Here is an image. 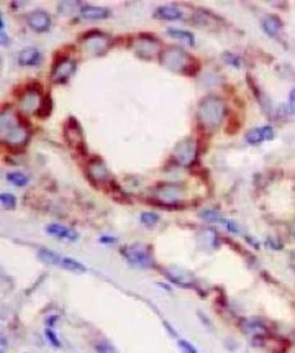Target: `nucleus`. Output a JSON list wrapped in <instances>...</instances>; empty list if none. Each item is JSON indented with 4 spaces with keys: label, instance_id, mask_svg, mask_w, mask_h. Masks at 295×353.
Wrapping results in <instances>:
<instances>
[{
    "label": "nucleus",
    "instance_id": "2f4dec72",
    "mask_svg": "<svg viewBox=\"0 0 295 353\" xmlns=\"http://www.w3.org/2000/svg\"><path fill=\"white\" fill-rule=\"evenodd\" d=\"M8 40H7V35H5V32H2V45H7Z\"/></svg>",
    "mask_w": 295,
    "mask_h": 353
},
{
    "label": "nucleus",
    "instance_id": "f3484780",
    "mask_svg": "<svg viewBox=\"0 0 295 353\" xmlns=\"http://www.w3.org/2000/svg\"><path fill=\"white\" fill-rule=\"evenodd\" d=\"M59 266L64 268V269H67V271L77 273V274L87 271V268L84 266L81 261H77V259H74V258H69V257H62L61 264H59Z\"/></svg>",
    "mask_w": 295,
    "mask_h": 353
},
{
    "label": "nucleus",
    "instance_id": "a878e982",
    "mask_svg": "<svg viewBox=\"0 0 295 353\" xmlns=\"http://www.w3.org/2000/svg\"><path fill=\"white\" fill-rule=\"evenodd\" d=\"M44 335H46L48 342L51 343L53 347H56V348L61 347V342H59V337L56 335V333H54V330H53L51 327H46V328H44Z\"/></svg>",
    "mask_w": 295,
    "mask_h": 353
},
{
    "label": "nucleus",
    "instance_id": "cd10ccee",
    "mask_svg": "<svg viewBox=\"0 0 295 353\" xmlns=\"http://www.w3.org/2000/svg\"><path fill=\"white\" fill-rule=\"evenodd\" d=\"M223 60L228 63L230 66H235V67H239L241 66V60L236 55H233V53H230V51H226L223 53Z\"/></svg>",
    "mask_w": 295,
    "mask_h": 353
},
{
    "label": "nucleus",
    "instance_id": "423d86ee",
    "mask_svg": "<svg viewBox=\"0 0 295 353\" xmlns=\"http://www.w3.org/2000/svg\"><path fill=\"white\" fill-rule=\"evenodd\" d=\"M64 136L69 145L76 146L79 150H84V133L81 125L77 124V120L74 117H69L66 125H64Z\"/></svg>",
    "mask_w": 295,
    "mask_h": 353
},
{
    "label": "nucleus",
    "instance_id": "1a4fd4ad",
    "mask_svg": "<svg viewBox=\"0 0 295 353\" xmlns=\"http://www.w3.org/2000/svg\"><path fill=\"white\" fill-rule=\"evenodd\" d=\"M46 233L51 235L54 238H59V240H67V242H76L79 238L77 232H74L72 228L66 227V225H61V224H49L46 225Z\"/></svg>",
    "mask_w": 295,
    "mask_h": 353
},
{
    "label": "nucleus",
    "instance_id": "f8f14e48",
    "mask_svg": "<svg viewBox=\"0 0 295 353\" xmlns=\"http://www.w3.org/2000/svg\"><path fill=\"white\" fill-rule=\"evenodd\" d=\"M166 278H169L172 283L177 284V286H182V288H190L192 284H194V278H192L190 274L179 271V269H176V268L166 269Z\"/></svg>",
    "mask_w": 295,
    "mask_h": 353
},
{
    "label": "nucleus",
    "instance_id": "0eeeda50",
    "mask_svg": "<svg viewBox=\"0 0 295 353\" xmlns=\"http://www.w3.org/2000/svg\"><path fill=\"white\" fill-rule=\"evenodd\" d=\"M27 23L31 30L38 32V33H44L51 28V17H49V13L44 10H33L27 17Z\"/></svg>",
    "mask_w": 295,
    "mask_h": 353
},
{
    "label": "nucleus",
    "instance_id": "4468645a",
    "mask_svg": "<svg viewBox=\"0 0 295 353\" xmlns=\"http://www.w3.org/2000/svg\"><path fill=\"white\" fill-rule=\"evenodd\" d=\"M180 17H182V12L177 7H172V5L159 7L154 10V18H157V20L172 22V20H179Z\"/></svg>",
    "mask_w": 295,
    "mask_h": 353
},
{
    "label": "nucleus",
    "instance_id": "f03ea898",
    "mask_svg": "<svg viewBox=\"0 0 295 353\" xmlns=\"http://www.w3.org/2000/svg\"><path fill=\"white\" fill-rule=\"evenodd\" d=\"M161 61L162 64L169 69L176 71V72H182V74H190V67H194V64H197L195 60L192 58L189 53H185L180 48H167V50L162 51L161 55Z\"/></svg>",
    "mask_w": 295,
    "mask_h": 353
},
{
    "label": "nucleus",
    "instance_id": "f257e3e1",
    "mask_svg": "<svg viewBox=\"0 0 295 353\" xmlns=\"http://www.w3.org/2000/svg\"><path fill=\"white\" fill-rule=\"evenodd\" d=\"M223 117H225V104L218 97L213 96L205 97L199 104V107H197V119H199L200 125L208 131L218 130Z\"/></svg>",
    "mask_w": 295,
    "mask_h": 353
},
{
    "label": "nucleus",
    "instance_id": "473e14b6",
    "mask_svg": "<svg viewBox=\"0 0 295 353\" xmlns=\"http://www.w3.org/2000/svg\"><path fill=\"white\" fill-rule=\"evenodd\" d=\"M294 255H295V253H294Z\"/></svg>",
    "mask_w": 295,
    "mask_h": 353
},
{
    "label": "nucleus",
    "instance_id": "dca6fc26",
    "mask_svg": "<svg viewBox=\"0 0 295 353\" xmlns=\"http://www.w3.org/2000/svg\"><path fill=\"white\" fill-rule=\"evenodd\" d=\"M263 28H264V32L267 33V35L277 36V33L282 30V22H280L277 17L269 15V17H266L264 20H263Z\"/></svg>",
    "mask_w": 295,
    "mask_h": 353
},
{
    "label": "nucleus",
    "instance_id": "9b49d317",
    "mask_svg": "<svg viewBox=\"0 0 295 353\" xmlns=\"http://www.w3.org/2000/svg\"><path fill=\"white\" fill-rule=\"evenodd\" d=\"M41 104H43V100L39 99V92L34 89H28L22 97V107L28 112H34V114H36L39 110V107H41Z\"/></svg>",
    "mask_w": 295,
    "mask_h": 353
},
{
    "label": "nucleus",
    "instance_id": "4be33fe9",
    "mask_svg": "<svg viewBox=\"0 0 295 353\" xmlns=\"http://www.w3.org/2000/svg\"><path fill=\"white\" fill-rule=\"evenodd\" d=\"M140 220H141V224L145 225V227H154V225L159 224V215H157L156 212H143L140 215Z\"/></svg>",
    "mask_w": 295,
    "mask_h": 353
},
{
    "label": "nucleus",
    "instance_id": "2eb2a0df",
    "mask_svg": "<svg viewBox=\"0 0 295 353\" xmlns=\"http://www.w3.org/2000/svg\"><path fill=\"white\" fill-rule=\"evenodd\" d=\"M88 174H90V178L92 179H95V181H103L108 176V171L105 168V164L102 163L100 160H93L90 166H88Z\"/></svg>",
    "mask_w": 295,
    "mask_h": 353
},
{
    "label": "nucleus",
    "instance_id": "ddd939ff",
    "mask_svg": "<svg viewBox=\"0 0 295 353\" xmlns=\"http://www.w3.org/2000/svg\"><path fill=\"white\" fill-rule=\"evenodd\" d=\"M81 15L87 20H102V18L110 17V10L95 5H86L81 8Z\"/></svg>",
    "mask_w": 295,
    "mask_h": 353
},
{
    "label": "nucleus",
    "instance_id": "b1692460",
    "mask_svg": "<svg viewBox=\"0 0 295 353\" xmlns=\"http://www.w3.org/2000/svg\"><path fill=\"white\" fill-rule=\"evenodd\" d=\"M95 352L97 353H118V350L112 345L108 340H100L95 343Z\"/></svg>",
    "mask_w": 295,
    "mask_h": 353
},
{
    "label": "nucleus",
    "instance_id": "7c9ffc66",
    "mask_svg": "<svg viewBox=\"0 0 295 353\" xmlns=\"http://www.w3.org/2000/svg\"><path fill=\"white\" fill-rule=\"evenodd\" d=\"M98 242H100V243H115L117 238L115 237H105V235H103V237L98 238Z\"/></svg>",
    "mask_w": 295,
    "mask_h": 353
},
{
    "label": "nucleus",
    "instance_id": "393cba45",
    "mask_svg": "<svg viewBox=\"0 0 295 353\" xmlns=\"http://www.w3.org/2000/svg\"><path fill=\"white\" fill-rule=\"evenodd\" d=\"M0 200H2L3 209H7V210H12V209L17 207V199H15L13 194L2 193V195H0Z\"/></svg>",
    "mask_w": 295,
    "mask_h": 353
},
{
    "label": "nucleus",
    "instance_id": "5701e85b",
    "mask_svg": "<svg viewBox=\"0 0 295 353\" xmlns=\"http://www.w3.org/2000/svg\"><path fill=\"white\" fill-rule=\"evenodd\" d=\"M51 109H53V100L51 97H46V99L43 100L41 107H39V110L36 112V115L39 119H46V117H49V114H51Z\"/></svg>",
    "mask_w": 295,
    "mask_h": 353
},
{
    "label": "nucleus",
    "instance_id": "bb28decb",
    "mask_svg": "<svg viewBox=\"0 0 295 353\" xmlns=\"http://www.w3.org/2000/svg\"><path fill=\"white\" fill-rule=\"evenodd\" d=\"M177 347H179L184 353H199L197 348L192 345L189 340H185V338H179V340H177Z\"/></svg>",
    "mask_w": 295,
    "mask_h": 353
},
{
    "label": "nucleus",
    "instance_id": "6e6552de",
    "mask_svg": "<svg viewBox=\"0 0 295 353\" xmlns=\"http://www.w3.org/2000/svg\"><path fill=\"white\" fill-rule=\"evenodd\" d=\"M275 136V131L272 127L264 125V127H258V128H253L246 133V141L249 145H261L263 141H269Z\"/></svg>",
    "mask_w": 295,
    "mask_h": 353
},
{
    "label": "nucleus",
    "instance_id": "aec40b11",
    "mask_svg": "<svg viewBox=\"0 0 295 353\" xmlns=\"http://www.w3.org/2000/svg\"><path fill=\"white\" fill-rule=\"evenodd\" d=\"M7 179L12 184L18 186V188H23V186L28 184V176L23 173H18V171H12V173L7 174Z\"/></svg>",
    "mask_w": 295,
    "mask_h": 353
},
{
    "label": "nucleus",
    "instance_id": "a211bd4d",
    "mask_svg": "<svg viewBox=\"0 0 295 353\" xmlns=\"http://www.w3.org/2000/svg\"><path fill=\"white\" fill-rule=\"evenodd\" d=\"M38 258L46 264H58V266L61 264V259H62V257H59L58 253H54L48 248H39L38 250Z\"/></svg>",
    "mask_w": 295,
    "mask_h": 353
},
{
    "label": "nucleus",
    "instance_id": "39448f33",
    "mask_svg": "<svg viewBox=\"0 0 295 353\" xmlns=\"http://www.w3.org/2000/svg\"><path fill=\"white\" fill-rule=\"evenodd\" d=\"M74 71H76V63L69 60V58H62V60L54 63L53 71H51V79L53 82H56V84H61V82H66L69 77L74 74Z\"/></svg>",
    "mask_w": 295,
    "mask_h": 353
},
{
    "label": "nucleus",
    "instance_id": "6ab92c4d",
    "mask_svg": "<svg viewBox=\"0 0 295 353\" xmlns=\"http://www.w3.org/2000/svg\"><path fill=\"white\" fill-rule=\"evenodd\" d=\"M167 33H169L171 36L177 38V40H180L182 43H185L187 46H194V43H195L194 35L189 33V32H185V30H174V28H171Z\"/></svg>",
    "mask_w": 295,
    "mask_h": 353
},
{
    "label": "nucleus",
    "instance_id": "412c9836",
    "mask_svg": "<svg viewBox=\"0 0 295 353\" xmlns=\"http://www.w3.org/2000/svg\"><path fill=\"white\" fill-rule=\"evenodd\" d=\"M199 215H200V219L206 220V222H221L223 224V220H225L223 217H221V214L218 212V210H213V209L202 210Z\"/></svg>",
    "mask_w": 295,
    "mask_h": 353
},
{
    "label": "nucleus",
    "instance_id": "20e7f679",
    "mask_svg": "<svg viewBox=\"0 0 295 353\" xmlns=\"http://www.w3.org/2000/svg\"><path fill=\"white\" fill-rule=\"evenodd\" d=\"M123 257H125L128 261L136 264V266H151V255L149 252L141 247V245H131V247H125L121 250Z\"/></svg>",
    "mask_w": 295,
    "mask_h": 353
},
{
    "label": "nucleus",
    "instance_id": "c85d7f7f",
    "mask_svg": "<svg viewBox=\"0 0 295 353\" xmlns=\"http://www.w3.org/2000/svg\"><path fill=\"white\" fill-rule=\"evenodd\" d=\"M223 225H225L226 228H228V232H231V233L239 232V227H238V224H236V222H231V220H223Z\"/></svg>",
    "mask_w": 295,
    "mask_h": 353
},
{
    "label": "nucleus",
    "instance_id": "7ed1b4c3",
    "mask_svg": "<svg viewBox=\"0 0 295 353\" xmlns=\"http://www.w3.org/2000/svg\"><path fill=\"white\" fill-rule=\"evenodd\" d=\"M2 136L3 141L13 146H22L28 141L30 131L22 125V122L17 119V115H10V124H2Z\"/></svg>",
    "mask_w": 295,
    "mask_h": 353
},
{
    "label": "nucleus",
    "instance_id": "c756f323",
    "mask_svg": "<svg viewBox=\"0 0 295 353\" xmlns=\"http://www.w3.org/2000/svg\"><path fill=\"white\" fill-rule=\"evenodd\" d=\"M289 109L292 114H295V89L290 92V96H289Z\"/></svg>",
    "mask_w": 295,
    "mask_h": 353
},
{
    "label": "nucleus",
    "instance_id": "9d476101",
    "mask_svg": "<svg viewBox=\"0 0 295 353\" xmlns=\"http://www.w3.org/2000/svg\"><path fill=\"white\" fill-rule=\"evenodd\" d=\"M41 61L43 56L36 48H25L18 55V63L22 66H38Z\"/></svg>",
    "mask_w": 295,
    "mask_h": 353
}]
</instances>
